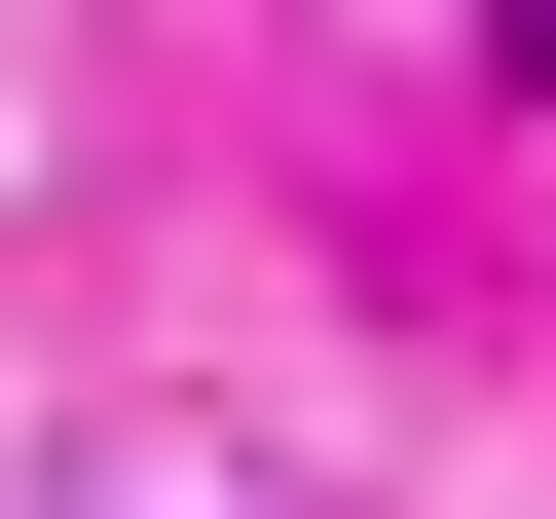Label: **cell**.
Listing matches in <instances>:
<instances>
[{
  "label": "cell",
  "instance_id": "cell-1",
  "mask_svg": "<svg viewBox=\"0 0 556 519\" xmlns=\"http://www.w3.org/2000/svg\"><path fill=\"white\" fill-rule=\"evenodd\" d=\"M482 75H519V112H556V0H482Z\"/></svg>",
  "mask_w": 556,
  "mask_h": 519
}]
</instances>
